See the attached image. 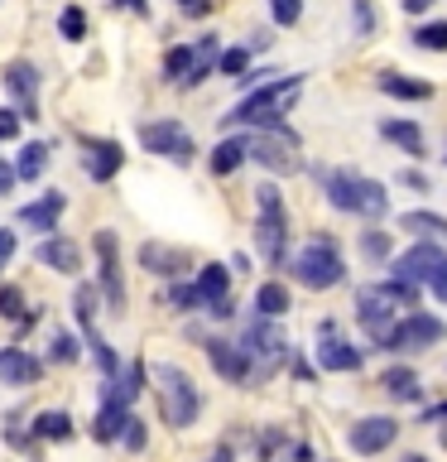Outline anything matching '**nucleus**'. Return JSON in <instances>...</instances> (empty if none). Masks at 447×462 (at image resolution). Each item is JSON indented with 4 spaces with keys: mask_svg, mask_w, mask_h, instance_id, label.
Segmentation results:
<instances>
[{
    "mask_svg": "<svg viewBox=\"0 0 447 462\" xmlns=\"http://www.w3.org/2000/svg\"><path fill=\"white\" fill-rule=\"evenodd\" d=\"M298 97H303V78H298V72H284V78H274L265 87H255V92H245L236 106H231L226 130L231 125H260V130L284 125V116L294 111Z\"/></svg>",
    "mask_w": 447,
    "mask_h": 462,
    "instance_id": "nucleus-1",
    "label": "nucleus"
},
{
    "mask_svg": "<svg viewBox=\"0 0 447 462\" xmlns=\"http://www.w3.org/2000/svg\"><path fill=\"white\" fill-rule=\"evenodd\" d=\"M323 193L337 212H351V217H366V222H380L389 212V193L385 183L366 179V173L356 169H327L323 173Z\"/></svg>",
    "mask_w": 447,
    "mask_h": 462,
    "instance_id": "nucleus-2",
    "label": "nucleus"
},
{
    "mask_svg": "<svg viewBox=\"0 0 447 462\" xmlns=\"http://www.w3.org/2000/svg\"><path fill=\"white\" fill-rule=\"evenodd\" d=\"M418 303V289L414 284H399V280H385V284H360L356 289V323L366 328V337L380 346L385 332L395 328V313L399 309H414Z\"/></svg>",
    "mask_w": 447,
    "mask_h": 462,
    "instance_id": "nucleus-3",
    "label": "nucleus"
},
{
    "mask_svg": "<svg viewBox=\"0 0 447 462\" xmlns=\"http://www.w3.org/2000/svg\"><path fill=\"white\" fill-rule=\"evenodd\" d=\"M150 381L159 385V414H164V424H169V429H187V424H197V414H202V395H197L193 375H187L183 366H173V361H154Z\"/></svg>",
    "mask_w": 447,
    "mask_h": 462,
    "instance_id": "nucleus-4",
    "label": "nucleus"
},
{
    "mask_svg": "<svg viewBox=\"0 0 447 462\" xmlns=\"http://www.w3.org/2000/svg\"><path fill=\"white\" fill-rule=\"evenodd\" d=\"M288 265H294V280L308 284L313 294H317V289H337V284L346 280V260L337 255V241L323 236V231H317V236L303 245V251L288 260Z\"/></svg>",
    "mask_w": 447,
    "mask_h": 462,
    "instance_id": "nucleus-5",
    "label": "nucleus"
},
{
    "mask_svg": "<svg viewBox=\"0 0 447 462\" xmlns=\"http://www.w3.org/2000/svg\"><path fill=\"white\" fill-rule=\"evenodd\" d=\"M447 342V323L438 313H424V309H409L404 318H395V328L385 332L380 352H395V356H414V352H428V346Z\"/></svg>",
    "mask_w": 447,
    "mask_h": 462,
    "instance_id": "nucleus-6",
    "label": "nucleus"
},
{
    "mask_svg": "<svg viewBox=\"0 0 447 462\" xmlns=\"http://www.w3.org/2000/svg\"><path fill=\"white\" fill-rule=\"evenodd\" d=\"M245 159H260L269 173H279V179H288V173L303 169L298 159V135L288 125H274V130H260V135H245Z\"/></svg>",
    "mask_w": 447,
    "mask_h": 462,
    "instance_id": "nucleus-7",
    "label": "nucleus"
},
{
    "mask_svg": "<svg viewBox=\"0 0 447 462\" xmlns=\"http://www.w3.org/2000/svg\"><path fill=\"white\" fill-rule=\"evenodd\" d=\"M140 144L150 154H164L169 164H178V169H187L197 159V140L187 135L178 121H144L140 125Z\"/></svg>",
    "mask_w": 447,
    "mask_h": 462,
    "instance_id": "nucleus-8",
    "label": "nucleus"
},
{
    "mask_svg": "<svg viewBox=\"0 0 447 462\" xmlns=\"http://www.w3.org/2000/svg\"><path fill=\"white\" fill-rule=\"evenodd\" d=\"M96 260H101V299L111 303V313H125V274H121V241L111 226L96 231Z\"/></svg>",
    "mask_w": 447,
    "mask_h": 462,
    "instance_id": "nucleus-9",
    "label": "nucleus"
},
{
    "mask_svg": "<svg viewBox=\"0 0 447 462\" xmlns=\"http://www.w3.org/2000/svg\"><path fill=\"white\" fill-rule=\"evenodd\" d=\"M0 82L14 97V116L20 121H39V68L29 58H14V63L0 68Z\"/></svg>",
    "mask_w": 447,
    "mask_h": 462,
    "instance_id": "nucleus-10",
    "label": "nucleus"
},
{
    "mask_svg": "<svg viewBox=\"0 0 447 462\" xmlns=\"http://www.w3.org/2000/svg\"><path fill=\"white\" fill-rule=\"evenodd\" d=\"M395 439H399V419H389V414H366L346 429V443H351L356 457H380Z\"/></svg>",
    "mask_w": 447,
    "mask_h": 462,
    "instance_id": "nucleus-11",
    "label": "nucleus"
},
{
    "mask_svg": "<svg viewBox=\"0 0 447 462\" xmlns=\"http://www.w3.org/2000/svg\"><path fill=\"white\" fill-rule=\"evenodd\" d=\"M442 260H447V255H442V245H438V241H414L404 255H395V270H389V274H395L399 284L424 289V284L433 280V270L442 265Z\"/></svg>",
    "mask_w": 447,
    "mask_h": 462,
    "instance_id": "nucleus-12",
    "label": "nucleus"
},
{
    "mask_svg": "<svg viewBox=\"0 0 447 462\" xmlns=\"http://www.w3.org/2000/svg\"><path fill=\"white\" fill-rule=\"evenodd\" d=\"M82 144V169H87V179L92 183H111L115 173H121L125 164V150H121V140H106V135H78Z\"/></svg>",
    "mask_w": 447,
    "mask_h": 462,
    "instance_id": "nucleus-13",
    "label": "nucleus"
},
{
    "mask_svg": "<svg viewBox=\"0 0 447 462\" xmlns=\"http://www.w3.org/2000/svg\"><path fill=\"white\" fill-rule=\"evenodd\" d=\"M255 251H260V260H265L269 270H279L284 260H288V222H284V212H260V222H255Z\"/></svg>",
    "mask_w": 447,
    "mask_h": 462,
    "instance_id": "nucleus-14",
    "label": "nucleus"
},
{
    "mask_svg": "<svg viewBox=\"0 0 447 462\" xmlns=\"http://www.w3.org/2000/svg\"><path fill=\"white\" fill-rule=\"evenodd\" d=\"M202 346H207V356H212V371L222 375L226 385H245V381H251V356H245V346L226 342V337H207Z\"/></svg>",
    "mask_w": 447,
    "mask_h": 462,
    "instance_id": "nucleus-15",
    "label": "nucleus"
},
{
    "mask_svg": "<svg viewBox=\"0 0 447 462\" xmlns=\"http://www.w3.org/2000/svg\"><path fill=\"white\" fill-rule=\"evenodd\" d=\"M34 260L43 270H53V274H78L82 270V245L72 236H63V231H53V236H43L34 245Z\"/></svg>",
    "mask_w": 447,
    "mask_h": 462,
    "instance_id": "nucleus-16",
    "label": "nucleus"
},
{
    "mask_svg": "<svg viewBox=\"0 0 447 462\" xmlns=\"http://www.w3.org/2000/svg\"><path fill=\"white\" fill-rule=\"evenodd\" d=\"M140 265L150 274H159V280H178V274L193 270V255L173 251V245H164V241H144L140 245Z\"/></svg>",
    "mask_w": 447,
    "mask_h": 462,
    "instance_id": "nucleus-17",
    "label": "nucleus"
},
{
    "mask_svg": "<svg viewBox=\"0 0 447 462\" xmlns=\"http://www.w3.org/2000/svg\"><path fill=\"white\" fill-rule=\"evenodd\" d=\"M39 375H43V361L29 356L24 346H5L0 352V385L24 390V385H39Z\"/></svg>",
    "mask_w": 447,
    "mask_h": 462,
    "instance_id": "nucleus-18",
    "label": "nucleus"
},
{
    "mask_svg": "<svg viewBox=\"0 0 447 462\" xmlns=\"http://www.w3.org/2000/svg\"><path fill=\"white\" fill-rule=\"evenodd\" d=\"M360 361H366V352H360V346H351V342H342V337H332V332H323V346H317V366H323V371L346 375V371H360Z\"/></svg>",
    "mask_w": 447,
    "mask_h": 462,
    "instance_id": "nucleus-19",
    "label": "nucleus"
},
{
    "mask_svg": "<svg viewBox=\"0 0 447 462\" xmlns=\"http://www.w3.org/2000/svg\"><path fill=\"white\" fill-rule=\"evenodd\" d=\"M63 208H68V198L58 193V188H49V193H43L39 202H24V208H20V222H24V226H34V231H49V236H53V231H58V217H63Z\"/></svg>",
    "mask_w": 447,
    "mask_h": 462,
    "instance_id": "nucleus-20",
    "label": "nucleus"
},
{
    "mask_svg": "<svg viewBox=\"0 0 447 462\" xmlns=\"http://www.w3.org/2000/svg\"><path fill=\"white\" fill-rule=\"evenodd\" d=\"M251 352H255L260 361H269V366H274V361L288 352V342H284V332L274 328L269 318H260V323H251V332H245V356H251Z\"/></svg>",
    "mask_w": 447,
    "mask_h": 462,
    "instance_id": "nucleus-21",
    "label": "nucleus"
},
{
    "mask_svg": "<svg viewBox=\"0 0 447 462\" xmlns=\"http://www.w3.org/2000/svg\"><path fill=\"white\" fill-rule=\"evenodd\" d=\"M380 390L389 400H399V404H418L424 400V375H418L414 366H385Z\"/></svg>",
    "mask_w": 447,
    "mask_h": 462,
    "instance_id": "nucleus-22",
    "label": "nucleus"
},
{
    "mask_svg": "<svg viewBox=\"0 0 447 462\" xmlns=\"http://www.w3.org/2000/svg\"><path fill=\"white\" fill-rule=\"evenodd\" d=\"M193 289H197V303H202L207 313L222 309V303L231 299V270H226V265H202Z\"/></svg>",
    "mask_w": 447,
    "mask_h": 462,
    "instance_id": "nucleus-23",
    "label": "nucleus"
},
{
    "mask_svg": "<svg viewBox=\"0 0 447 462\" xmlns=\"http://www.w3.org/2000/svg\"><path fill=\"white\" fill-rule=\"evenodd\" d=\"M375 87H380L385 97H395V101H428L433 97V82H424V78H409V72H380L375 78Z\"/></svg>",
    "mask_w": 447,
    "mask_h": 462,
    "instance_id": "nucleus-24",
    "label": "nucleus"
},
{
    "mask_svg": "<svg viewBox=\"0 0 447 462\" xmlns=\"http://www.w3.org/2000/svg\"><path fill=\"white\" fill-rule=\"evenodd\" d=\"M125 419H130V404L101 395V410H96V419H92V439H96V443H115V439L125 433Z\"/></svg>",
    "mask_w": 447,
    "mask_h": 462,
    "instance_id": "nucleus-25",
    "label": "nucleus"
},
{
    "mask_svg": "<svg viewBox=\"0 0 447 462\" xmlns=\"http://www.w3.org/2000/svg\"><path fill=\"white\" fill-rule=\"evenodd\" d=\"M29 433H34V439H43V443H68L72 433H78V424H72L68 410H43V414L29 419Z\"/></svg>",
    "mask_w": 447,
    "mask_h": 462,
    "instance_id": "nucleus-26",
    "label": "nucleus"
},
{
    "mask_svg": "<svg viewBox=\"0 0 447 462\" xmlns=\"http://www.w3.org/2000/svg\"><path fill=\"white\" fill-rule=\"evenodd\" d=\"M399 231H414L418 241H447V217H442V212L414 208V212H404V217H399Z\"/></svg>",
    "mask_w": 447,
    "mask_h": 462,
    "instance_id": "nucleus-27",
    "label": "nucleus"
},
{
    "mask_svg": "<svg viewBox=\"0 0 447 462\" xmlns=\"http://www.w3.org/2000/svg\"><path fill=\"white\" fill-rule=\"evenodd\" d=\"M216 58H222V43H216V34L197 39V43H193V68H187V78H183L178 87H197V82H207V78H212V68H216Z\"/></svg>",
    "mask_w": 447,
    "mask_h": 462,
    "instance_id": "nucleus-28",
    "label": "nucleus"
},
{
    "mask_svg": "<svg viewBox=\"0 0 447 462\" xmlns=\"http://www.w3.org/2000/svg\"><path fill=\"white\" fill-rule=\"evenodd\" d=\"M380 135H385L389 144H399L404 154H414V159H424V154H428L424 130H418L414 121H380Z\"/></svg>",
    "mask_w": 447,
    "mask_h": 462,
    "instance_id": "nucleus-29",
    "label": "nucleus"
},
{
    "mask_svg": "<svg viewBox=\"0 0 447 462\" xmlns=\"http://www.w3.org/2000/svg\"><path fill=\"white\" fill-rule=\"evenodd\" d=\"M241 164H245V135H226V140L212 150V159H207V169L216 173V179H226V173H236Z\"/></svg>",
    "mask_w": 447,
    "mask_h": 462,
    "instance_id": "nucleus-30",
    "label": "nucleus"
},
{
    "mask_svg": "<svg viewBox=\"0 0 447 462\" xmlns=\"http://www.w3.org/2000/svg\"><path fill=\"white\" fill-rule=\"evenodd\" d=\"M49 169V144L43 140H29L20 159H14V179H24V183H39V173Z\"/></svg>",
    "mask_w": 447,
    "mask_h": 462,
    "instance_id": "nucleus-31",
    "label": "nucleus"
},
{
    "mask_svg": "<svg viewBox=\"0 0 447 462\" xmlns=\"http://www.w3.org/2000/svg\"><path fill=\"white\" fill-rule=\"evenodd\" d=\"M255 309H260V318H284L288 313V289L279 284V280H269V284H260L255 289Z\"/></svg>",
    "mask_w": 447,
    "mask_h": 462,
    "instance_id": "nucleus-32",
    "label": "nucleus"
},
{
    "mask_svg": "<svg viewBox=\"0 0 447 462\" xmlns=\"http://www.w3.org/2000/svg\"><path fill=\"white\" fill-rule=\"evenodd\" d=\"M0 318H5V323L29 328L39 313H29V309H24V289H20V284H0Z\"/></svg>",
    "mask_w": 447,
    "mask_h": 462,
    "instance_id": "nucleus-33",
    "label": "nucleus"
},
{
    "mask_svg": "<svg viewBox=\"0 0 447 462\" xmlns=\"http://www.w3.org/2000/svg\"><path fill=\"white\" fill-rule=\"evenodd\" d=\"M360 255H366L370 265H385V260L395 255V236L380 231V226H366V231H360Z\"/></svg>",
    "mask_w": 447,
    "mask_h": 462,
    "instance_id": "nucleus-34",
    "label": "nucleus"
},
{
    "mask_svg": "<svg viewBox=\"0 0 447 462\" xmlns=\"http://www.w3.org/2000/svg\"><path fill=\"white\" fill-rule=\"evenodd\" d=\"M96 294H101V289H92V284H78V294H72V313H78L82 332L96 328Z\"/></svg>",
    "mask_w": 447,
    "mask_h": 462,
    "instance_id": "nucleus-35",
    "label": "nucleus"
},
{
    "mask_svg": "<svg viewBox=\"0 0 447 462\" xmlns=\"http://www.w3.org/2000/svg\"><path fill=\"white\" fill-rule=\"evenodd\" d=\"M414 43L428 53H447V20H433V24H418L414 29Z\"/></svg>",
    "mask_w": 447,
    "mask_h": 462,
    "instance_id": "nucleus-36",
    "label": "nucleus"
},
{
    "mask_svg": "<svg viewBox=\"0 0 447 462\" xmlns=\"http://www.w3.org/2000/svg\"><path fill=\"white\" fill-rule=\"evenodd\" d=\"M187 68H193V43H178V49L164 53V78H169V82H183Z\"/></svg>",
    "mask_w": 447,
    "mask_h": 462,
    "instance_id": "nucleus-37",
    "label": "nucleus"
},
{
    "mask_svg": "<svg viewBox=\"0 0 447 462\" xmlns=\"http://www.w3.org/2000/svg\"><path fill=\"white\" fill-rule=\"evenodd\" d=\"M58 34H63L68 43H78V39H87V14H82L78 5H68L63 14H58Z\"/></svg>",
    "mask_w": 447,
    "mask_h": 462,
    "instance_id": "nucleus-38",
    "label": "nucleus"
},
{
    "mask_svg": "<svg viewBox=\"0 0 447 462\" xmlns=\"http://www.w3.org/2000/svg\"><path fill=\"white\" fill-rule=\"evenodd\" d=\"M216 68H222V78H245V72H251V53L245 49H222V58H216Z\"/></svg>",
    "mask_w": 447,
    "mask_h": 462,
    "instance_id": "nucleus-39",
    "label": "nucleus"
},
{
    "mask_svg": "<svg viewBox=\"0 0 447 462\" xmlns=\"http://www.w3.org/2000/svg\"><path fill=\"white\" fill-rule=\"evenodd\" d=\"M121 443L130 448V453H144V443H150V424H144L140 414H130V419H125V433H121Z\"/></svg>",
    "mask_w": 447,
    "mask_h": 462,
    "instance_id": "nucleus-40",
    "label": "nucleus"
},
{
    "mask_svg": "<svg viewBox=\"0 0 447 462\" xmlns=\"http://www.w3.org/2000/svg\"><path fill=\"white\" fill-rule=\"evenodd\" d=\"M269 20L288 29V24H298L303 20V0H269Z\"/></svg>",
    "mask_w": 447,
    "mask_h": 462,
    "instance_id": "nucleus-41",
    "label": "nucleus"
},
{
    "mask_svg": "<svg viewBox=\"0 0 447 462\" xmlns=\"http://www.w3.org/2000/svg\"><path fill=\"white\" fill-rule=\"evenodd\" d=\"M255 202H260V212H284V193H279V183L265 179L255 188Z\"/></svg>",
    "mask_w": 447,
    "mask_h": 462,
    "instance_id": "nucleus-42",
    "label": "nucleus"
},
{
    "mask_svg": "<svg viewBox=\"0 0 447 462\" xmlns=\"http://www.w3.org/2000/svg\"><path fill=\"white\" fill-rule=\"evenodd\" d=\"M169 299H173V309H178V313H193V309H202V303H197V289H193V284H183V280H173Z\"/></svg>",
    "mask_w": 447,
    "mask_h": 462,
    "instance_id": "nucleus-43",
    "label": "nucleus"
},
{
    "mask_svg": "<svg viewBox=\"0 0 447 462\" xmlns=\"http://www.w3.org/2000/svg\"><path fill=\"white\" fill-rule=\"evenodd\" d=\"M53 361H63V366H68V361H78L82 356V346H78V337H72V332H58V337H53V352H49Z\"/></svg>",
    "mask_w": 447,
    "mask_h": 462,
    "instance_id": "nucleus-44",
    "label": "nucleus"
},
{
    "mask_svg": "<svg viewBox=\"0 0 447 462\" xmlns=\"http://www.w3.org/2000/svg\"><path fill=\"white\" fill-rule=\"evenodd\" d=\"M351 14H356V34L370 39V34H375V10H370V0H351Z\"/></svg>",
    "mask_w": 447,
    "mask_h": 462,
    "instance_id": "nucleus-45",
    "label": "nucleus"
},
{
    "mask_svg": "<svg viewBox=\"0 0 447 462\" xmlns=\"http://www.w3.org/2000/svg\"><path fill=\"white\" fill-rule=\"evenodd\" d=\"M399 183H404V188H414V193H433V183H428V173H424V169H404V173H399Z\"/></svg>",
    "mask_w": 447,
    "mask_h": 462,
    "instance_id": "nucleus-46",
    "label": "nucleus"
},
{
    "mask_svg": "<svg viewBox=\"0 0 447 462\" xmlns=\"http://www.w3.org/2000/svg\"><path fill=\"white\" fill-rule=\"evenodd\" d=\"M14 135H20V116H14L10 106H0V144L14 140Z\"/></svg>",
    "mask_w": 447,
    "mask_h": 462,
    "instance_id": "nucleus-47",
    "label": "nucleus"
},
{
    "mask_svg": "<svg viewBox=\"0 0 447 462\" xmlns=\"http://www.w3.org/2000/svg\"><path fill=\"white\" fill-rule=\"evenodd\" d=\"M428 289H433V294H438V299L447 303V260H442L438 270H433V280H428Z\"/></svg>",
    "mask_w": 447,
    "mask_h": 462,
    "instance_id": "nucleus-48",
    "label": "nucleus"
},
{
    "mask_svg": "<svg viewBox=\"0 0 447 462\" xmlns=\"http://www.w3.org/2000/svg\"><path fill=\"white\" fill-rule=\"evenodd\" d=\"M178 10H183V14H212L216 0H178Z\"/></svg>",
    "mask_w": 447,
    "mask_h": 462,
    "instance_id": "nucleus-49",
    "label": "nucleus"
},
{
    "mask_svg": "<svg viewBox=\"0 0 447 462\" xmlns=\"http://www.w3.org/2000/svg\"><path fill=\"white\" fill-rule=\"evenodd\" d=\"M279 443H284V433H279V429L260 433V453H265V462H269V453H274V448H279Z\"/></svg>",
    "mask_w": 447,
    "mask_h": 462,
    "instance_id": "nucleus-50",
    "label": "nucleus"
},
{
    "mask_svg": "<svg viewBox=\"0 0 447 462\" xmlns=\"http://www.w3.org/2000/svg\"><path fill=\"white\" fill-rule=\"evenodd\" d=\"M10 255H14V231H0V270L10 265Z\"/></svg>",
    "mask_w": 447,
    "mask_h": 462,
    "instance_id": "nucleus-51",
    "label": "nucleus"
},
{
    "mask_svg": "<svg viewBox=\"0 0 447 462\" xmlns=\"http://www.w3.org/2000/svg\"><path fill=\"white\" fill-rule=\"evenodd\" d=\"M294 375H298V381H317V366H308L303 356H294Z\"/></svg>",
    "mask_w": 447,
    "mask_h": 462,
    "instance_id": "nucleus-52",
    "label": "nucleus"
},
{
    "mask_svg": "<svg viewBox=\"0 0 447 462\" xmlns=\"http://www.w3.org/2000/svg\"><path fill=\"white\" fill-rule=\"evenodd\" d=\"M10 188H14V164L0 159V193H10Z\"/></svg>",
    "mask_w": 447,
    "mask_h": 462,
    "instance_id": "nucleus-53",
    "label": "nucleus"
},
{
    "mask_svg": "<svg viewBox=\"0 0 447 462\" xmlns=\"http://www.w3.org/2000/svg\"><path fill=\"white\" fill-rule=\"evenodd\" d=\"M424 424H447V404H433V410H424Z\"/></svg>",
    "mask_w": 447,
    "mask_h": 462,
    "instance_id": "nucleus-54",
    "label": "nucleus"
},
{
    "mask_svg": "<svg viewBox=\"0 0 447 462\" xmlns=\"http://www.w3.org/2000/svg\"><path fill=\"white\" fill-rule=\"evenodd\" d=\"M294 462H317V453H313V443H298V448H294Z\"/></svg>",
    "mask_w": 447,
    "mask_h": 462,
    "instance_id": "nucleus-55",
    "label": "nucleus"
},
{
    "mask_svg": "<svg viewBox=\"0 0 447 462\" xmlns=\"http://www.w3.org/2000/svg\"><path fill=\"white\" fill-rule=\"evenodd\" d=\"M433 5V0H404V10H409V14H424Z\"/></svg>",
    "mask_w": 447,
    "mask_h": 462,
    "instance_id": "nucleus-56",
    "label": "nucleus"
},
{
    "mask_svg": "<svg viewBox=\"0 0 447 462\" xmlns=\"http://www.w3.org/2000/svg\"><path fill=\"white\" fill-rule=\"evenodd\" d=\"M111 5H121V10H144V0H111Z\"/></svg>",
    "mask_w": 447,
    "mask_h": 462,
    "instance_id": "nucleus-57",
    "label": "nucleus"
},
{
    "mask_svg": "<svg viewBox=\"0 0 447 462\" xmlns=\"http://www.w3.org/2000/svg\"><path fill=\"white\" fill-rule=\"evenodd\" d=\"M207 462H231V453H226V448H222V453H212Z\"/></svg>",
    "mask_w": 447,
    "mask_h": 462,
    "instance_id": "nucleus-58",
    "label": "nucleus"
},
{
    "mask_svg": "<svg viewBox=\"0 0 447 462\" xmlns=\"http://www.w3.org/2000/svg\"><path fill=\"white\" fill-rule=\"evenodd\" d=\"M404 462H428V457H424V453H409V457H404Z\"/></svg>",
    "mask_w": 447,
    "mask_h": 462,
    "instance_id": "nucleus-59",
    "label": "nucleus"
}]
</instances>
